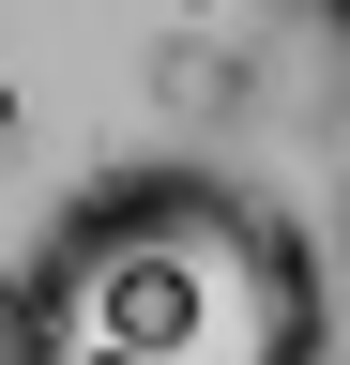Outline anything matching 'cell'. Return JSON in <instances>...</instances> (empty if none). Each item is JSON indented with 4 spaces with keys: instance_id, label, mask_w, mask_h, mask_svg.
<instances>
[{
    "instance_id": "cell-3",
    "label": "cell",
    "mask_w": 350,
    "mask_h": 365,
    "mask_svg": "<svg viewBox=\"0 0 350 365\" xmlns=\"http://www.w3.org/2000/svg\"><path fill=\"white\" fill-rule=\"evenodd\" d=\"M0 365H16V274H0Z\"/></svg>"
},
{
    "instance_id": "cell-4",
    "label": "cell",
    "mask_w": 350,
    "mask_h": 365,
    "mask_svg": "<svg viewBox=\"0 0 350 365\" xmlns=\"http://www.w3.org/2000/svg\"><path fill=\"white\" fill-rule=\"evenodd\" d=\"M168 16H213V0H168Z\"/></svg>"
},
{
    "instance_id": "cell-5",
    "label": "cell",
    "mask_w": 350,
    "mask_h": 365,
    "mask_svg": "<svg viewBox=\"0 0 350 365\" xmlns=\"http://www.w3.org/2000/svg\"><path fill=\"white\" fill-rule=\"evenodd\" d=\"M320 16H350V0H320Z\"/></svg>"
},
{
    "instance_id": "cell-1",
    "label": "cell",
    "mask_w": 350,
    "mask_h": 365,
    "mask_svg": "<svg viewBox=\"0 0 350 365\" xmlns=\"http://www.w3.org/2000/svg\"><path fill=\"white\" fill-rule=\"evenodd\" d=\"M16 365H320V259L229 168H107L16 259Z\"/></svg>"
},
{
    "instance_id": "cell-2",
    "label": "cell",
    "mask_w": 350,
    "mask_h": 365,
    "mask_svg": "<svg viewBox=\"0 0 350 365\" xmlns=\"http://www.w3.org/2000/svg\"><path fill=\"white\" fill-rule=\"evenodd\" d=\"M16 137H31V107H16V76H0V153H16Z\"/></svg>"
}]
</instances>
